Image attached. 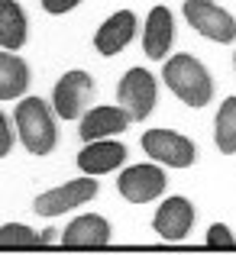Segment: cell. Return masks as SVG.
Wrapping results in <instances>:
<instances>
[{
  "instance_id": "obj_1",
  "label": "cell",
  "mask_w": 236,
  "mask_h": 255,
  "mask_svg": "<svg viewBox=\"0 0 236 255\" xmlns=\"http://www.w3.org/2000/svg\"><path fill=\"white\" fill-rule=\"evenodd\" d=\"M162 81L188 107H207L214 97V78L194 55H172L162 68Z\"/></svg>"
},
{
  "instance_id": "obj_2",
  "label": "cell",
  "mask_w": 236,
  "mask_h": 255,
  "mask_svg": "<svg viewBox=\"0 0 236 255\" xmlns=\"http://www.w3.org/2000/svg\"><path fill=\"white\" fill-rule=\"evenodd\" d=\"M13 123H16L19 142L32 152V155H49L58 145V126L52 120V110L45 100L39 97H26L19 100L16 113H13Z\"/></svg>"
},
{
  "instance_id": "obj_3",
  "label": "cell",
  "mask_w": 236,
  "mask_h": 255,
  "mask_svg": "<svg viewBox=\"0 0 236 255\" xmlns=\"http://www.w3.org/2000/svg\"><path fill=\"white\" fill-rule=\"evenodd\" d=\"M143 152L149 158H156L159 165H168V168H191L198 152H194V142L188 136L175 129H149L143 132Z\"/></svg>"
},
{
  "instance_id": "obj_4",
  "label": "cell",
  "mask_w": 236,
  "mask_h": 255,
  "mask_svg": "<svg viewBox=\"0 0 236 255\" xmlns=\"http://www.w3.org/2000/svg\"><path fill=\"white\" fill-rule=\"evenodd\" d=\"M156 97H159V87H156V78L149 75L146 68H130L117 84V100L130 120H146L156 107Z\"/></svg>"
},
{
  "instance_id": "obj_5",
  "label": "cell",
  "mask_w": 236,
  "mask_h": 255,
  "mask_svg": "<svg viewBox=\"0 0 236 255\" xmlns=\"http://www.w3.org/2000/svg\"><path fill=\"white\" fill-rule=\"evenodd\" d=\"M94 194H97V181L94 178H75L62 187H52V191L39 194V197L32 200V210H36L39 217H58V213L75 210L78 204H87Z\"/></svg>"
},
{
  "instance_id": "obj_6",
  "label": "cell",
  "mask_w": 236,
  "mask_h": 255,
  "mask_svg": "<svg viewBox=\"0 0 236 255\" xmlns=\"http://www.w3.org/2000/svg\"><path fill=\"white\" fill-rule=\"evenodd\" d=\"M94 94V78L87 71H65L52 87V107L62 120H78Z\"/></svg>"
},
{
  "instance_id": "obj_7",
  "label": "cell",
  "mask_w": 236,
  "mask_h": 255,
  "mask_svg": "<svg viewBox=\"0 0 236 255\" xmlns=\"http://www.w3.org/2000/svg\"><path fill=\"white\" fill-rule=\"evenodd\" d=\"M185 19L201 32V36L214 39V42H233L236 39V19L220 3L191 0V3H185Z\"/></svg>"
},
{
  "instance_id": "obj_8",
  "label": "cell",
  "mask_w": 236,
  "mask_h": 255,
  "mask_svg": "<svg viewBox=\"0 0 236 255\" xmlns=\"http://www.w3.org/2000/svg\"><path fill=\"white\" fill-rule=\"evenodd\" d=\"M194 226V204L188 197H168L165 204H159L156 217H152V230L165 243H181L188 239Z\"/></svg>"
},
{
  "instance_id": "obj_9",
  "label": "cell",
  "mask_w": 236,
  "mask_h": 255,
  "mask_svg": "<svg viewBox=\"0 0 236 255\" xmlns=\"http://www.w3.org/2000/svg\"><path fill=\"white\" fill-rule=\"evenodd\" d=\"M117 187L130 204H149L165 191V171L159 165H133L117 178Z\"/></svg>"
},
{
  "instance_id": "obj_10",
  "label": "cell",
  "mask_w": 236,
  "mask_h": 255,
  "mask_svg": "<svg viewBox=\"0 0 236 255\" xmlns=\"http://www.w3.org/2000/svg\"><path fill=\"white\" fill-rule=\"evenodd\" d=\"M113 239V226L100 213H81L62 233L65 249H107Z\"/></svg>"
},
{
  "instance_id": "obj_11",
  "label": "cell",
  "mask_w": 236,
  "mask_h": 255,
  "mask_svg": "<svg viewBox=\"0 0 236 255\" xmlns=\"http://www.w3.org/2000/svg\"><path fill=\"white\" fill-rule=\"evenodd\" d=\"M133 36H136V16H133V10H117L94 32V49L100 55H117V52H123L133 42Z\"/></svg>"
},
{
  "instance_id": "obj_12",
  "label": "cell",
  "mask_w": 236,
  "mask_h": 255,
  "mask_svg": "<svg viewBox=\"0 0 236 255\" xmlns=\"http://www.w3.org/2000/svg\"><path fill=\"white\" fill-rule=\"evenodd\" d=\"M130 113L123 107H94L81 117V126H78V136L84 142H100V139L113 136V132H123L130 126Z\"/></svg>"
},
{
  "instance_id": "obj_13",
  "label": "cell",
  "mask_w": 236,
  "mask_h": 255,
  "mask_svg": "<svg viewBox=\"0 0 236 255\" xmlns=\"http://www.w3.org/2000/svg\"><path fill=\"white\" fill-rule=\"evenodd\" d=\"M172 36H175V23H172V10L168 6H152L149 19H146V32H143V49L149 58H165L172 49Z\"/></svg>"
},
{
  "instance_id": "obj_14",
  "label": "cell",
  "mask_w": 236,
  "mask_h": 255,
  "mask_svg": "<svg viewBox=\"0 0 236 255\" xmlns=\"http://www.w3.org/2000/svg\"><path fill=\"white\" fill-rule=\"evenodd\" d=\"M126 158V149L113 139H100V142H87L78 152V168L84 174H107L113 168H120Z\"/></svg>"
},
{
  "instance_id": "obj_15",
  "label": "cell",
  "mask_w": 236,
  "mask_h": 255,
  "mask_svg": "<svg viewBox=\"0 0 236 255\" xmlns=\"http://www.w3.org/2000/svg\"><path fill=\"white\" fill-rule=\"evenodd\" d=\"M26 36H29V23L23 6L16 0H0V52L23 49Z\"/></svg>"
},
{
  "instance_id": "obj_16",
  "label": "cell",
  "mask_w": 236,
  "mask_h": 255,
  "mask_svg": "<svg viewBox=\"0 0 236 255\" xmlns=\"http://www.w3.org/2000/svg\"><path fill=\"white\" fill-rule=\"evenodd\" d=\"M29 65L16 52H0V100H16L29 87Z\"/></svg>"
},
{
  "instance_id": "obj_17",
  "label": "cell",
  "mask_w": 236,
  "mask_h": 255,
  "mask_svg": "<svg viewBox=\"0 0 236 255\" xmlns=\"http://www.w3.org/2000/svg\"><path fill=\"white\" fill-rule=\"evenodd\" d=\"M214 142L224 155L236 152V97H227L217 110V123H214Z\"/></svg>"
},
{
  "instance_id": "obj_18",
  "label": "cell",
  "mask_w": 236,
  "mask_h": 255,
  "mask_svg": "<svg viewBox=\"0 0 236 255\" xmlns=\"http://www.w3.org/2000/svg\"><path fill=\"white\" fill-rule=\"evenodd\" d=\"M0 246L3 249H32V246H42V236L23 223H3L0 226Z\"/></svg>"
},
{
  "instance_id": "obj_19",
  "label": "cell",
  "mask_w": 236,
  "mask_h": 255,
  "mask_svg": "<svg viewBox=\"0 0 236 255\" xmlns=\"http://www.w3.org/2000/svg\"><path fill=\"white\" fill-rule=\"evenodd\" d=\"M207 246H211V249H236V236L230 233L227 223H214L211 230H207Z\"/></svg>"
},
{
  "instance_id": "obj_20",
  "label": "cell",
  "mask_w": 236,
  "mask_h": 255,
  "mask_svg": "<svg viewBox=\"0 0 236 255\" xmlns=\"http://www.w3.org/2000/svg\"><path fill=\"white\" fill-rule=\"evenodd\" d=\"M13 149V129H10V120H6V113L0 110V158H6Z\"/></svg>"
},
{
  "instance_id": "obj_21",
  "label": "cell",
  "mask_w": 236,
  "mask_h": 255,
  "mask_svg": "<svg viewBox=\"0 0 236 255\" xmlns=\"http://www.w3.org/2000/svg\"><path fill=\"white\" fill-rule=\"evenodd\" d=\"M75 0H45L42 3V10L45 13H52V16H62V13H68V10H75Z\"/></svg>"
},
{
  "instance_id": "obj_22",
  "label": "cell",
  "mask_w": 236,
  "mask_h": 255,
  "mask_svg": "<svg viewBox=\"0 0 236 255\" xmlns=\"http://www.w3.org/2000/svg\"><path fill=\"white\" fill-rule=\"evenodd\" d=\"M233 68H236V52H233Z\"/></svg>"
}]
</instances>
